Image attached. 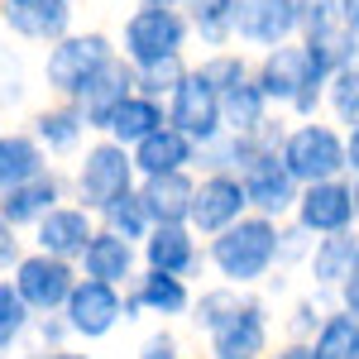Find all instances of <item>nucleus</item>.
<instances>
[{"mask_svg": "<svg viewBox=\"0 0 359 359\" xmlns=\"http://www.w3.org/2000/svg\"><path fill=\"white\" fill-rule=\"evenodd\" d=\"M206 264L221 273V283H235V287L264 283L278 269V221L245 211L225 230L206 235Z\"/></svg>", "mask_w": 359, "mask_h": 359, "instance_id": "nucleus-1", "label": "nucleus"}, {"mask_svg": "<svg viewBox=\"0 0 359 359\" xmlns=\"http://www.w3.org/2000/svg\"><path fill=\"white\" fill-rule=\"evenodd\" d=\"M249 77L269 96V106H278V111H292L297 120H311V115L321 111L326 77L316 72V62H311V53L302 48V39H283L273 48H264L259 67H254Z\"/></svg>", "mask_w": 359, "mask_h": 359, "instance_id": "nucleus-2", "label": "nucleus"}, {"mask_svg": "<svg viewBox=\"0 0 359 359\" xmlns=\"http://www.w3.org/2000/svg\"><path fill=\"white\" fill-rule=\"evenodd\" d=\"M278 163L297 177V187L302 182H321V177H340L345 172V135L335 125H321V120L287 125V139L278 149Z\"/></svg>", "mask_w": 359, "mask_h": 359, "instance_id": "nucleus-3", "label": "nucleus"}, {"mask_svg": "<svg viewBox=\"0 0 359 359\" xmlns=\"http://www.w3.org/2000/svg\"><path fill=\"white\" fill-rule=\"evenodd\" d=\"M139 182L135 172V158H130V149L125 144H115V139H96L91 149L82 154V163H77V177H72V187H77V206H86L91 216L111 201V196L130 192Z\"/></svg>", "mask_w": 359, "mask_h": 359, "instance_id": "nucleus-4", "label": "nucleus"}, {"mask_svg": "<svg viewBox=\"0 0 359 359\" xmlns=\"http://www.w3.org/2000/svg\"><path fill=\"white\" fill-rule=\"evenodd\" d=\"M120 48H115L111 39L101 34V29H86V34H62V39H53L48 43V57H43V82H48V91L53 96H77V86L106 62V57H115Z\"/></svg>", "mask_w": 359, "mask_h": 359, "instance_id": "nucleus-5", "label": "nucleus"}, {"mask_svg": "<svg viewBox=\"0 0 359 359\" xmlns=\"http://www.w3.org/2000/svg\"><path fill=\"white\" fill-rule=\"evenodd\" d=\"M192 39V25L182 10H154V5H139L135 15L125 20V34H120V57L130 62H154V57L182 53Z\"/></svg>", "mask_w": 359, "mask_h": 359, "instance_id": "nucleus-6", "label": "nucleus"}, {"mask_svg": "<svg viewBox=\"0 0 359 359\" xmlns=\"http://www.w3.org/2000/svg\"><path fill=\"white\" fill-rule=\"evenodd\" d=\"M10 283H15V292L25 297V306L34 316H48V311H62L72 283H77V264L34 249V254H20L15 259V278Z\"/></svg>", "mask_w": 359, "mask_h": 359, "instance_id": "nucleus-7", "label": "nucleus"}, {"mask_svg": "<svg viewBox=\"0 0 359 359\" xmlns=\"http://www.w3.org/2000/svg\"><path fill=\"white\" fill-rule=\"evenodd\" d=\"M62 321L77 340H106V335L125 321V302H120V287L101 283V278H82L72 283L67 302H62Z\"/></svg>", "mask_w": 359, "mask_h": 359, "instance_id": "nucleus-8", "label": "nucleus"}, {"mask_svg": "<svg viewBox=\"0 0 359 359\" xmlns=\"http://www.w3.org/2000/svg\"><path fill=\"white\" fill-rule=\"evenodd\" d=\"M292 221L302 225L306 235H331L355 225V201H350V182L340 177H321V182H302L297 201H292Z\"/></svg>", "mask_w": 359, "mask_h": 359, "instance_id": "nucleus-9", "label": "nucleus"}, {"mask_svg": "<svg viewBox=\"0 0 359 359\" xmlns=\"http://www.w3.org/2000/svg\"><path fill=\"white\" fill-rule=\"evenodd\" d=\"M130 91H135V62L115 53V57H106V62L77 86V96H67V101H77V111L86 115V130H91V135H106L111 111L130 96Z\"/></svg>", "mask_w": 359, "mask_h": 359, "instance_id": "nucleus-10", "label": "nucleus"}, {"mask_svg": "<svg viewBox=\"0 0 359 359\" xmlns=\"http://www.w3.org/2000/svg\"><path fill=\"white\" fill-rule=\"evenodd\" d=\"M125 321H139V311H149V316H187V306H192V287H187V278L177 273H163V269H135L130 283H125Z\"/></svg>", "mask_w": 359, "mask_h": 359, "instance_id": "nucleus-11", "label": "nucleus"}, {"mask_svg": "<svg viewBox=\"0 0 359 359\" xmlns=\"http://www.w3.org/2000/svg\"><path fill=\"white\" fill-rule=\"evenodd\" d=\"M139 259H144V269L196 278L206 264V249H201V240L187 221H172V225H149V235L139 240Z\"/></svg>", "mask_w": 359, "mask_h": 359, "instance_id": "nucleus-12", "label": "nucleus"}, {"mask_svg": "<svg viewBox=\"0 0 359 359\" xmlns=\"http://www.w3.org/2000/svg\"><path fill=\"white\" fill-rule=\"evenodd\" d=\"M249 206H245V187L235 172H201V182L192 187V211H187V225L196 235H216L230 221H240Z\"/></svg>", "mask_w": 359, "mask_h": 359, "instance_id": "nucleus-13", "label": "nucleus"}, {"mask_svg": "<svg viewBox=\"0 0 359 359\" xmlns=\"http://www.w3.org/2000/svg\"><path fill=\"white\" fill-rule=\"evenodd\" d=\"M240 187H245V206L254 216H269V221H287L292 216V201H297V177L278 163V154H264L240 172Z\"/></svg>", "mask_w": 359, "mask_h": 359, "instance_id": "nucleus-14", "label": "nucleus"}, {"mask_svg": "<svg viewBox=\"0 0 359 359\" xmlns=\"http://www.w3.org/2000/svg\"><path fill=\"white\" fill-rule=\"evenodd\" d=\"M230 25L240 43L273 48L283 39H297V0H235Z\"/></svg>", "mask_w": 359, "mask_h": 359, "instance_id": "nucleus-15", "label": "nucleus"}, {"mask_svg": "<svg viewBox=\"0 0 359 359\" xmlns=\"http://www.w3.org/2000/svg\"><path fill=\"white\" fill-rule=\"evenodd\" d=\"M168 125H177L192 144H206V139L221 135V96L211 91L206 82H196L192 72L177 82V91L163 101Z\"/></svg>", "mask_w": 359, "mask_h": 359, "instance_id": "nucleus-16", "label": "nucleus"}, {"mask_svg": "<svg viewBox=\"0 0 359 359\" xmlns=\"http://www.w3.org/2000/svg\"><path fill=\"white\" fill-rule=\"evenodd\" d=\"M62 192H67V177L48 163L43 172H34V177H25V182H15V187L0 192V216L15 230H34L62 201Z\"/></svg>", "mask_w": 359, "mask_h": 359, "instance_id": "nucleus-17", "label": "nucleus"}, {"mask_svg": "<svg viewBox=\"0 0 359 359\" xmlns=\"http://www.w3.org/2000/svg\"><path fill=\"white\" fill-rule=\"evenodd\" d=\"M211 340V359H264L269 355V311L264 302L245 297V306L221 321L216 331H206Z\"/></svg>", "mask_w": 359, "mask_h": 359, "instance_id": "nucleus-18", "label": "nucleus"}, {"mask_svg": "<svg viewBox=\"0 0 359 359\" xmlns=\"http://www.w3.org/2000/svg\"><path fill=\"white\" fill-rule=\"evenodd\" d=\"M0 25L25 43H53L72 29V0H0Z\"/></svg>", "mask_w": 359, "mask_h": 359, "instance_id": "nucleus-19", "label": "nucleus"}, {"mask_svg": "<svg viewBox=\"0 0 359 359\" xmlns=\"http://www.w3.org/2000/svg\"><path fill=\"white\" fill-rule=\"evenodd\" d=\"M192 187L196 177L187 168H172V172H144L135 182L139 201H144V211H149V221L154 225H172V221H187V211H192Z\"/></svg>", "mask_w": 359, "mask_h": 359, "instance_id": "nucleus-20", "label": "nucleus"}, {"mask_svg": "<svg viewBox=\"0 0 359 359\" xmlns=\"http://www.w3.org/2000/svg\"><path fill=\"white\" fill-rule=\"evenodd\" d=\"M135 269H139V245L120 240L115 230H101V225L91 230L86 249L77 254V273L82 278H101V283H115V287H125Z\"/></svg>", "mask_w": 359, "mask_h": 359, "instance_id": "nucleus-21", "label": "nucleus"}, {"mask_svg": "<svg viewBox=\"0 0 359 359\" xmlns=\"http://www.w3.org/2000/svg\"><path fill=\"white\" fill-rule=\"evenodd\" d=\"M355 269H359V230H355V225H345V230H331V235H316V240H311L306 273H311L316 287H340Z\"/></svg>", "mask_w": 359, "mask_h": 359, "instance_id": "nucleus-22", "label": "nucleus"}, {"mask_svg": "<svg viewBox=\"0 0 359 359\" xmlns=\"http://www.w3.org/2000/svg\"><path fill=\"white\" fill-rule=\"evenodd\" d=\"M91 230H96V225H91V211H86V206H62V201H57L53 211L34 225V249H43V254H57V259H72V264H77V254L86 249Z\"/></svg>", "mask_w": 359, "mask_h": 359, "instance_id": "nucleus-23", "label": "nucleus"}, {"mask_svg": "<svg viewBox=\"0 0 359 359\" xmlns=\"http://www.w3.org/2000/svg\"><path fill=\"white\" fill-rule=\"evenodd\" d=\"M29 135L43 144V154L48 158H72V154H82L86 144V115L77 111V101H67V96H57V106L34 115V130Z\"/></svg>", "mask_w": 359, "mask_h": 359, "instance_id": "nucleus-24", "label": "nucleus"}, {"mask_svg": "<svg viewBox=\"0 0 359 359\" xmlns=\"http://www.w3.org/2000/svg\"><path fill=\"white\" fill-rule=\"evenodd\" d=\"M192 154L196 144L177 125H158V130H149V135L139 139V144H130V158H135V172L144 177V172H172V168H192Z\"/></svg>", "mask_w": 359, "mask_h": 359, "instance_id": "nucleus-25", "label": "nucleus"}, {"mask_svg": "<svg viewBox=\"0 0 359 359\" xmlns=\"http://www.w3.org/2000/svg\"><path fill=\"white\" fill-rule=\"evenodd\" d=\"M168 115H163V101H154V96H139V91H130L120 106L111 111V120H106V139H115V144H139V139L149 135V130H158Z\"/></svg>", "mask_w": 359, "mask_h": 359, "instance_id": "nucleus-26", "label": "nucleus"}, {"mask_svg": "<svg viewBox=\"0 0 359 359\" xmlns=\"http://www.w3.org/2000/svg\"><path fill=\"white\" fill-rule=\"evenodd\" d=\"M43 168H48V154L29 130H0V192L43 172Z\"/></svg>", "mask_w": 359, "mask_h": 359, "instance_id": "nucleus-27", "label": "nucleus"}, {"mask_svg": "<svg viewBox=\"0 0 359 359\" xmlns=\"http://www.w3.org/2000/svg\"><path fill=\"white\" fill-rule=\"evenodd\" d=\"M254 158H264V154L254 149V139H249V135H235V130H221L216 139L196 144L192 168H201V172H235V177H240Z\"/></svg>", "mask_w": 359, "mask_h": 359, "instance_id": "nucleus-28", "label": "nucleus"}, {"mask_svg": "<svg viewBox=\"0 0 359 359\" xmlns=\"http://www.w3.org/2000/svg\"><path fill=\"white\" fill-rule=\"evenodd\" d=\"M297 39H302V48L311 53L316 72H321V77H331V72H340V67L350 62L355 29L345 25V20H335V25H321V29H311V34H297Z\"/></svg>", "mask_w": 359, "mask_h": 359, "instance_id": "nucleus-29", "label": "nucleus"}, {"mask_svg": "<svg viewBox=\"0 0 359 359\" xmlns=\"http://www.w3.org/2000/svg\"><path fill=\"white\" fill-rule=\"evenodd\" d=\"M269 111H273V106H269V96L254 86V77H245V82H235L230 91H221V130L245 135V130H254Z\"/></svg>", "mask_w": 359, "mask_h": 359, "instance_id": "nucleus-30", "label": "nucleus"}, {"mask_svg": "<svg viewBox=\"0 0 359 359\" xmlns=\"http://www.w3.org/2000/svg\"><path fill=\"white\" fill-rule=\"evenodd\" d=\"M177 10L187 15V25L201 43H211V48H221L235 39V25H230V10H235V0H177Z\"/></svg>", "mask_w": 359, "mask_h": 359, "instance_id": "nucleus-31", "label": "nucleus"}, {"mask_svg": "<svg viewBox=\"0 0 359 359\" xmlns=\"http://www.w3.org/2000/svg\"><path fill=\"white\" fill-rule=\"evenodd\" d=\"M311 350L316 359H359V316L350 311L321 316V326L311 331Z\"/></svg>", "mask_w": 359, "mask_h": 359, "instance_id": "nucleus-32", "label": "nucleus"}, {"mask_svg": "<svg viewBox=\"0 0 359 359\" xmlns=\"http://www.w3.org/2000/svg\"><path fill=\"white\" fill-rule=\"evenodd\" d=\"M96 216H101V230H115V235H120V240H130V245H139V240L149 235V225H154L135 187H130V192H120V196H111Z\"/></svg>", "mask_w": 359, "mask_h": 359, "instance_id": "nucleus-33", "label": "nucleus"}, {"mask_svg": "<svg viewBox=\"0 0 359 359\" xmlns=\"http://www.w3.org/2000/svg\"><path fill=\"white\" fill-rule=\"evenodd\" d=\"M240 306H245V287H235V283H216V287H206L201 297H192L187 316H192L196 331H216V326L230 321Z\"/></svg>", "mask_w": 359, "mask_h": 359, "instance_id": "nucleus-34", "label": "nucleus"}, {"mask_svg": "<svg viewBox=\"0 0 359 359\" xmlns=\"http://www.w3.org/2000/svg\"><path fill=\"white\" fill-rule=\"evenodd\" d=\"M187 72H192V67H187V57H182V53L139 62V67H135V91H139V96H154V101H168Z\"/></svg>", "mask_w": 359, "mask_h": 359, "instance_id": "nucleus-35", "label": "nucleus"}, {"mask_svg": "<svg viewBox=\"0 0 359 359\" xmlns=\"http://www.w3.org/2000/svg\"><path fill=\"white\" fill-rule=\"evenodd\" d=\"M192 77H196V82H206L216 96H221V91H230L235 82H245V77H249V62H245V53L216 48V53H206V57L192 67Z\"/></svg>", "mask_w": 359, "mask_h": 359, "instance_id": "nucleus-36", "label": "nucleus"}, {"mask_svg": "<svg viewBox=\"0 0 359 359\" xmlns=\"http://www.w3.org/2000/svg\"><path fill=\"white\" fill-rule=\"evenodd\" d=\"M29 326H34V311H29L25 297L15 292V283L0 278V355L20 345V340L29 335Z\"/></svg>", "mask_w": 359, "mask_h": 359, "instance_id": "nucleus-37", "label": "nucleus"}, {"mask_svg": "<svg viewBox=\"0 0 359 359\" xmlns=\"http://www.w3.org/2000/svg\"><path fill=\"white\" fill-rule=\"evenodd\" d=\"M321 106L340 120V125H359V72L355 67H340L326 77V96H321Z\"/></svg>", "mask_w": 359, "mask_h": 359, "instance_id": "nucleus-38", "label": "nucleus"}, {"mask_svg": "<svg viewBox=\"0 0 359 359\" xmlns=\"http://www.w3.org/2000/svg\"><path fill=\"white\" fill-rule=\"evenodd\" d=\"M311 240H316V235H306L297 221L292 225L278 221V264H297V259H306V254H311Z\"/></svg>", "mask_w": 359, "mask_h": 359, "instance_id": "nucleus-39", "label": "nucleus"}, {"mask_svg": "<svg viewBox=\"0 0 359 359\" xmlns=\"http://www.w3.org/2000/svg\"><path fill=\"white\" fill-rule=\"evenodd\" d=\"M340 20V0H297V34H311Z\"/></svg>", "mask_w": 359, "mask_h": 359, "instance_id": "nucleus-40", "label": "nucleus"}, {"mask_svg": "<svg viewBox=\"0 0 359 359\" xmlns=\"http://www.w3.org/2000/svg\"><path fill=\"white\" fill-rule=\"evenodd\" d=\"M139 359H182V345H177V335L163 326V331L139 340Z\"/></svg>", "mask_w": 359, "mask_h": 359, "instance_id": "nucleus-41", "label": "nucleus"}, {"mask_svg": "<svg viewBox=\"0 0 359 359\" xmlns=\"http://www.w3.org/2000/svg\"><path fill=\"white\" fill-rule=\"evenodd\" d=\"M20 254H25V245H20V230L0 216V273H5V269H15V259H20Z\"/></svg>", "mask_w": 359, "mask_h": 359, "instance_id": "nucleus-42", "label": "nucleus"}, {"mask_svg": "<svg viewBox=\"0 0 359 359\" xmlns=\"http://www.w3.org/2000/svg\"><path fill=\"white\" fill-rule=\"evenodd\" d=\"M321 326V311H316V302H297V316H292V335L302 340V335H311Z\"/></svg>", "mask_w": 359, "mask_h": 359, "instance_id": "nucleus-43", "label": "nucleus"}, {"mask_svg": "<svg viewBox=\"0 0 359 359\" xmlns=\"http://www.w3.org/2000/svg\"><path fill=\"white\" fill-rule=\"evenodd\" d=\"M335 292H340V311H350V316H359V269H355L350 278H345V283H340Z\"/></svg>", "mask_w": 359, "mask_h": 359, "instance_id": "nucleus-44", "label": "nucleus"}, {"mask_svg": "<svg viewBox=\"0 0 359 359\" xmlns=\"http://www.w3.org/2000/svg\"><path fill=\"white\" fill-rule=\"evenodd\" d=\"M264 359H316V350H311V340H287V345L269 350Z\"/></svg>", "mask_w": 359, "mask_h": 359, "instance_id": "nucleus-45", "label": "nucleus"}, {"mask_svg": "<svg viewBox=\"0 0 359 359\" xmlns=\"http://www.w3.org/2000/svg\"><path fill=\"white\" fill-rule=\"evenodd\" d=\"M345 172H359V125L345 130Z\"/></svg>", "mask_w": 359, "mask_h": 359, "instance_id": "nucleus-46", "label": "nucleus"}, {"mask_svg": "<svg viewBox=\"0 0 359 359\" xmlns=\"http://www.w3.org/2000/svg\"><path fill=\"white\" fill-rule=\"evenodd\" d=\"M340 20L350 29H359V0H340Z\"/></svg>", "mask_w": 359, "mask_h": 359, "instance_id": "nucleus-47", "label": "nucleus"}, {"mask_svg": "<svg viewBox=\"0 0 359 359\" xmlns=\"http://www.w3.org/2000/svg\"><path fill=\"white\" fill-rule=\"evenodd\" d=\"M345 182H350V201H355V221H359V172H345Z\"/></svg>", "mask_w": 359, "mask_h": 359, "instance_id": "nucleus-48", "label": "nucleus"}, {"mask_svg": "<svg viewBox=\"0 0 359 359\" xmlns=\"http://www.w3.org/2000/svg\"><path fill=\"white\" fill-rule=\"evenodd\" d=\"M345 67H355V72H359V29H355V43H350V62H345Z\"/></svg>", "mask_w": 359, "mask_h": 359, "instance_id": "nucleus-49", "label": "nucleus"}, {"mask_svg": "<svg viewBox=\"0 0 359 359\" xmlns=\"http://www.w3.org/2000/svg\"><path fill=\"white\" fill-rule=\"evenodd\" d=\"M139 5H154V10H177V0H139Z\"/></svg>", "mask_w": 359, "mask_h": 359, "instance_id": "nucleus-50", "label": "nucleus"}, {"mask_svg": "<svg viewBox=\"0 0 359 359\" xmlns=\"http://www.w3.org/2000/svg\"><path fill=\"white\" fill-rule=\"evenodd\" d=\"M53 359H91V355H77V350H53Z\"/></svg>", "mask_w": 359, "mask_h": 359, "instance_id": "nucleus-51", "label": "nucleus"}, {"mask_svg": "<svg viewBox=\"0 0 359 359\" xmlns=\"http://www.w3.org/2000/svg\"><path fill=\"white\" fill-rule=\"evenodd\" d=\"M20 359H53V350H29V355H20Z\"/></svg>", "mask_w": 359, "mask_h": 359, "instance_id": "nucleus-52", "label": "nucleus"}]
</instances>
